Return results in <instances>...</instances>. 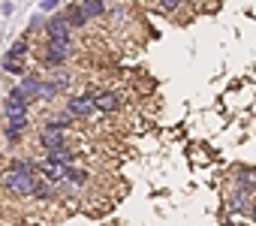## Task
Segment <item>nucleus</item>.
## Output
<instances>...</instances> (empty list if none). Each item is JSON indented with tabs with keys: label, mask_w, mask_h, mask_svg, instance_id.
Here are the masks:
<instances>
[{
	"label": "nucleus",
	"mask_w": 256,
	"mask_h": 226,
	"mask_svg": "<svg viewBox=\"0 0 256 226\" xmlns=\"http://www.w3.org/2000/svg\"><path fill=\"white\" fill-rule=\"evenodd\" d=\"M54 6H58V0H42V10H46V12L54 10Z\"/></svg>",
	"instance_id": "4be33fe9"
},
{
	"label": "nucleus",
	"mask_w": 256,
	"mask_h": 226,
	"mask_svg": "<svg viewBox=\"0 0 256 226\" xmlns=\"http://www.w3.org/2000/svg\"><path fill=\"white\" fill-rule=\"evenodd\" d=\"M66 24H70V28H84V24H88L84 10H82V6H72V10L66 12Z\"/></svg>",
	"instance_id": "ddd939ff"
},
{
	"label": "nucleus",
	"mask_w": 256,
	"mask_h": 226,
	"mask_svg": "<svg viewBox=\"0 0 256 226\" xmlns=\"http://www.w3.org/2000/svg\"><path fill=\"white\" fill-rule=\"evenodd\" d=\"M4 70L12 72V76H22V60H10V58H6V60H4Z\"/></svg>",
	"instance_id": "6ab92c4d"
},
{
	"label": "nucleus",
	"mask_w": 256,
	"mask_h": 226,
	"mask_svg": "<svg viewBox=\"0 0 256 226\" xmlns=\"http://www.w3.org/2000/svg\"><path fill=\"white\" fill-rule=\"evenodd\" d=\"M90 100H94V106H96V112H118V106H120V96L118 94H112V90H106V94H94L90 90Z\"/></svg>",
	"instance_id": "423d86ee"
},
{
	"label": "nucleus",
	"mask_w": 256,
	"mask_h": 226,
	"mask_svg": "<svg viewBox=\"0 0 256 226\" xmlns=\"http://www.w3.org/2000/svg\"><path fill=\"white\" fill-rule=\"evenodd\" d=\"M235 184L253 193V190H256V172H253V169H244V172H238V178H235Z\"/></svg>",
	"instance_id": "2eb2a0df"
},
{
	"label": "nucleus",
	"mask_w": 256,
	"mask_h": 226,
	"mask_svg": "<svg viewBox=\"0 0 256 226\" xmlns=\"http://www.w3.org/2000/svg\"><path fill=\"white\" fill-rule=\"evenodd\" d=\"M30 196H36V199H52V196H54V187H48V184H36Z\"/></svg>",
	"instance_id": "f3484780"
},
{
	"label": "nucleus",
	"mask_w": 256,
	"mask_h": 226,
	"mask_svg": "<svg viewBox=\"0 0 256 226\" xmlns=\"http://www.w3.org/2000/svg\"><path fill=\"white\" fill-rule=\"evenodd\" d=\"M10 169H22V172H34V166H30L28 160H16V163H12Z\"/></svg>",
	"instance_id": "aec40b11"
},
{
	"label": "nucleus",
	"mask_w": 256,
	"mask_h": 226,
	"mask_svg": "<svg viewBox=\"0 0 256 226\" xmlns=\"http://www.w3.org/2000/svg\"><path fill=\"white\" fill-rule=\"evenodd\" d=\"M24 54H28V42H24V40H18V42L6 52V58H10V60H24Z\"/></svg>",
	"instance_id": "dca6fc26"
},
{
	"label": "nucleus",
	"mask_w": 256,
	"mask_h": 226,
	"mask_svg": "<svg viewBox=\"0 0 256 226\" xmlns=\"http://www.w3.org/2000/svg\"><path fill=\"white\" fill-rule=\"evenodd\" d=\"M40 142H42V148H58V145H64L66 139H64V130H58V127H42V136H40Z\"/></svg>",
	"instance_id": "0eeeda50"
},
{
	"label": "nucleus",
	"mask_w": 256,
	"mask_h": 226,
	"mask_svg": "<svg viewBox=\"0 0 256 226\" xmlns=\"http://www.w3.org/2000/svg\"><path fill=\"white\" fill-rule=\"evenodd\" d=\"M40 84H42V82H36V78H24L12 94H18L22 100H28V102H30V100H36V96H40Z\"/></svg>",
	"instance_id": "1a4fd4ad"
},
{
	"label": "nucleus",
	"mask_w": 256,
	"mask_h": 226,
	"mask_svg": "<svg viewBox=\"0 0 256 226\" xmlns=\"http://www.w3.org/2000/svg\"><path fill=\"white\" fill-rule=\"evenodd\" d=\"M247 196H250V190H244V187H238L232 196H229V211H247Z\"/></svg>",
	"instance_id": "9d476101"
},
{
	"label": "nucleus",
	"mask_w": 256,
	"mask_h": 226,
	"mask_svg": "<svg viewBox=\"0 0 256 226\" xmlns=\"http://www.w3.org/2000/svg\"><path fill=\"white\" fill-rule=\"evenodd\" d=\"M94 112H96V106H94L90 94H88V96H72V100L66 102V115H70V118H90Z\"/></svg>",
	"instance_id": "f03ea898"
},
{
	"label": "nucleus",
	"mask_w": 256,
	"mask_h": 226,
	"mask_svg": "<svg viewBox=\"0 0 256 226\" xmlns=\"http://www.w3.org/2000/svg\"><path fill=\"white\" fill-rule=\"evenodd\" d=\"M66 58H70V46H54V42H48V48H46V54H42V64H46V66H64Z\"/></svg>",
	"instance_id": "39448f33"
},
{
	"label": "nucleus",
	"mask_w": 256,
	"mask_h": 226,
	"mask_svg": "<svg viewBox=\"0 0 256 226\" xmlns=\"http://www.w3.org/2000/svg\"><path fill=\"white\" fill-rule=\"evenodd\" d=\"M48 42L70 46V24H66V18H52L48 22Z\"/></svg>",
	"instance_id": "7ed1b4c3"
},
{
	"label": "nucleus",
	"mask_w": 256,
	"mask_h": 226,
	"mask_svg": "<svg viewBox=\"0 0 256 226\" xmlns=\"http://www.w3.org/2000/svg\"><path fill=\"white\" fill-rule=\"evenodd\" d=\"M178 4H181V0H160V6H163L166 12H172V10H178Z\"/></svg>",
	"instance_id": "412c9836"
},
{
	"label": "nucleus",
	"mask_w": 256,
	"mask_h": 226,
	"mask_svg": "<svg viewBox=\"0 0 256 226\" xmlns=\"http://www.w3.org/2000/svg\"><path fill=\"white\" fill-rule=\"evenodd\" d=\"M24 127H28V118H24V115H18V118H10V124H6V136L16 142V139L24 133Z\"/></svg>",
	"instance_id": "9b49d317"
},
{
	"label": "nucleus",
	"mask_w": 256,
	"mask_h": 226,
	"mask_svg": "<svg viewBox=\"0 0 256 226\" xmlns=\"http://www.w3.org/2000/svg\"><path fill=\"white\" fill-rule=\"evenodd\" d=\"M66 178H72L76 184H84V181H88V172H82V169H70V166H66Z\"/></svg>",
	"instance_id": "a211bd4d"
},
{
	"label": "nucleus",
	"mask_w": 256,
	"mask_h": 226,
	"mask_svg": "<svg viewBox=\"0 0 256 226\" xmlns=\"http://www.w3.org/2000/svg\"><path fill=\"white\" fill-rule=\"evenodd\" d=\"M40 175H42L46 181H64V178H66V163L48 157V160L40 163Z\"/></svg>",
	"instance_id": "20e7f679"
},
{
	"label": "nucleus",
	"mask_w": 256,
	"mask_h": 226,
	"mask_svg": "<svg viewBox=\"0 0 256 226\" xmlns=\"http://www.w3.org/2000/svg\"><path fill=\"white\" fill-rule=\"evenodd\" d=\"M4 112H6V118H18V115H24V112H28V100H22L18 94H10Z\"/></svg>",
	"instance_id": "6e6552de"
},
{
	"label": "nucleus",
	"mask_w": 256,
	"mask_h": 226,
	"mask_svg": "<svg viewBox=\"0 0 256 226\" xmlns=\"http://www.w3.org/2000/svg\"><path fill=\"white\" fill-rule=\"evenodd\" d=\"M82 10H84V16H88V18H100V16L106 12V0H84Z\"/></svg>",
	"instance_id": "f8f14e48"
},
{
	"label": "nucleus",
	"mask_w": 256,
	"mask_h": 226,
	"mask_svg": "<svg viewBox=\"0 0 256 226\" xmlns=\"http://www.w3.org/2000/svg\"><path fill=\"white\" fill-rule=\"evenodd\" d=\"M4 187H6L12 196H30V193H34V187H36V181H34V175H30V172L10 169V172L4 175Z\"/></svg>",
	"instance_id": "f257e3e1"
},
{
	"label": "nucleus",
	"mask_w": 256,
	"mask_h": 226,
	"mask_svg": "<svg viewBox=\"0 0 256 226\" xmlns=\"http://www.w3.org/2000/svg\"><path fill=\"white\" fill-rule=\"evenodd\" d=\"M250 217L256 220V196H253V208H250Z\"/></svg>",
	"instance_id": "5701e85b"
},
{
	"label": "nucleus",
	"mask_w": 256,
	"mask_h": 226,
	"mask_svg": "<svg viewBox=\"0 0 256 226\" xmlns=\"http://www.w3.org/2000/svg\"><path fill=\"white\" fill-rule=\"evenodd\" d=\"M46 151H48V157H52V160H60V163H66V166L76 160V154H72V151H66V145H58V148H46Z\"/></svg>",
	"instance_id": "4468645a"
}]
</instances>
